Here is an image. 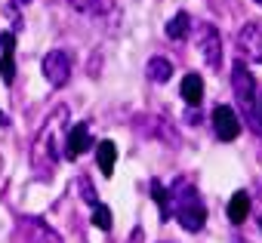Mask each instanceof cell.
<instances>
[{
  "instance_id": "cell-14",
  "label": "cell",
  "mask_w": 262,
  "mask_h": 243,
  "mask_svg": "<svg viewBox=\"0 0 262 243\" xmlns=\"http://www.w3.org/2000/svg\"><path fill=\"white\" fill-rule=\"evenodd\" d=\"M164 31H167V37H170V40H185V37L191 34V16H188L185 10H179V13L167 22V28H164Z\"/></svg>"
},
{
  "instance_id": "cell-20",
  "label": "cell",
  "mask_w": 262,
  "mask_h": 243,
  "mask_svg": "<svg viewBox=\"0 0 262 243\" xmlns=\"http://www.w3.org/2000/svg\"><path fill=\"white\" fill-rule=\"evenodd\" d=\"M7 124H10V117L4 114V108H0V127H7Z\"/></svg>"
},
{
  "instance_id": "cell-11",
  "label": "cell",
  "mask_w": 262,
  "mask_h": 243,
  "mask_svg": "<svg viewBox=\"0 0 262 243\" xmlns=\"http://www.w3.org/2000/svg\"><path fill=\"white\" fill-rule=\"evenodd\" d=\"M114 160H117V145L111 139H102L96 145V163H99L102 176H111L114 173Z\"/></svg>"
},
{
  "instance_id": "cell-8",
  "label": "cell",
  "mask_w": 262,
  "mask_h": 243,
  "mask_svg": "<svg viewBox=\"0 0 262 243\" xmlns=\"http://www.w3.org/2000/svg\"><path fill=\"white\" fill-rule=\"evenodd\" d=\"M90 145H93V136H90V127H86V124L68 127V133H65V157H68V160H74V157H80L83 151H90Z\"/></svg>"
},
{
  "instance_id": "cell-9",
  "label": "cell",
  "mask_w": 262,
  "mask_h": 243,
  "mask_svg": "<svg viewBox=\"0 0 262 243\" xmlns=\"http://www.w3.org/2000/svg\"><path fill=\"white\" fill-rule=\"evenodd\" d=\"M16 34L13 31H4L0 34V77H4V83H13L16 80Z\"/></svg>"
},
{
  "instance_id": "cell-13",
  "label": "cell",
  "mask_w": 262,
  "mask_h": 243,
  "mask_svg": "<svg viewBox=\"0 0 262 243\" xmlns=\"http://www.w3.org/2000/svg\"><path fill=\"white\" fill-rule=\"evenodd\" d=\"M247 215H250V194L247 191H234L231 200H228V222L241 225Z\"/></svg>"
},
{
  "instance_id": "cell-12",
  "label": "cell",
  "mask_w": 262,
  "mask_h": 243,
  "mask_svg": "<svg viewBox=\"0 0 262 243\" xmlns=\"http://www.w3.org/2000/svg\"><path fill=\"white\" fill-rule=\"evenodd\" d=\"M145 77H148L151 83H167V80L173 77V62L164 59V56H155V59L145 65Z\"/></svg>"
},
{
  "instance_id": "cell-15",
  "label": "cell",
  "mask_w": 262,
  "mask_h": 243,
  "mask_svg": "<svg viewBox=\"0 0 262 243\" xmlns=\"http://www.w3.org/2000/svg\"><path fill=\"white\" fill-rule=\"evenodd\" d=\"M28 237H31V243H62V237H59L50 225H43V222H37V218L28 222Z\"/></svg>"
},
{
  "instance_id": "cell-17",
  "label": "cell",
  "mask_w": 262,
  "mask_h": 243,
  "mask_svg": "<svg viewBox=\"0 0 262 243\" xmlns=\"http://www.w3.org/2000/svg\"><path fill=\"white\" fill-rule=\"evenodd\" d=\"M93 225H96L99 231H111V209H108L105 203H96V206H93Z\"/></svg>"
},
{
  "instance_id": "cell-1",
  "label": "cell",
  "mask_w": 262,
  "mask_h": 243,
  "mask_svg": "<svg viewBox=\"0 0 262 243\" xmlns=\"http://www.w3.org/2000/svg\"><path fill=\"white\" fill-rule=\"evenodd\" d=\"M167 191H170L173 215L179 218V225H182L185 231H194V234H198V231L207 225V206H204V200H201L198 188H194L188 179H179V182H176V185H170Z\"/></svg>"
},
{
  "instance_id": "cell-16",
  "label": "cell",
  "mask_w": 262,
  "mask_h": 243,
  "mask_svg": "<svg viewBox=\"0 0 262 243\" xmlns=\"http://www.w3.org/2000/svg\"><path fill=\"white\" fill-rule=\"evenodd\" d=\"M151 197H155V203L161 209V218H170V191H167V185L151 182Z\"/></svg>"
},
{
  "instance_id": "cell-4",
  "label": "cell",
  "mask_w": 262,
  "mask_h": 243,
  "mask_svg": "<svg viewBox=\"0 0 262 243\" xmlns=\"http://www.w3.org/2000/svg\"><path fill=\"white\" fill-rule=\"evenodd\" d=\"M40 68H43V77L59 89V86H65L68 80H71V56L68 53H62V50H53V53H47L43 56V62H40Z\"/></svg>"
},
{
  "instance_id": "cell-18",
  "label": "cell",
  "mask_w": 262,
  "mask_h": 243,
  "mask_svg": "<svg viewBox=\"0 0 262 243\" xmlns=\"http://www.w3.org/2000/svg\"><path fill=\"white\" fill-rule=\"evenodd\" d=\"M71 4H74L80 13H86V16H99V13H105V10H108L105 0H71Z\"/></svg>"
},
{
  "instance_id": "cell-2",
  "label": "cell",
  "mask_w": 262,
  "mask_h": 243,
  "mask_svg": "<svg viewBox=\"0 0 262 243\" xmlns=\"http://www.w3.org/2000/svg\"><path fill=\"white\" fill-rule=\"evenodd\" d=\"M59 124H65V108H56V114L47 120V127L40 130V136L34 142L31 160H34V173L40 179H50L56 173V163H59V133H56V127Z\"/></svg>"
},
{
  "instance_id": "cell-19",
  "label": "cell",
  "mask_w": 262,
  "mask_h": 243,
  "mask_svg": "<svg viewBox=\"0 0 262 243\" xmlns=\"http://www.w3.org/2000/svg\"><path fill=\"white\" fill-rule=\"evenodd\" d=\"M77 185H80V194H83V200H86L90 206H96V203H99V197H96V191H93L90 179H86V176H80V179H77Z\"/></svg>"
},
{
  "instance_id": "cell-6",
  "label": "cell",
  "mask_w": 262,
  "mask_h": 243,
  "mask_svg": "<svg viewBox=\"0 0 262 243\" xmlns=\"http://www.w3.org/2000/svg\"><path fill=\"white\" fill-rule=\"evenodd\" d=\"M194 40H198V50H201V56H204V62L210 65V68H219V62H222V40H219V31L213 28V25H198L194 28Z\"/></svg>"
},
{
  "instance_id": "cell-7",
  "label": "cell",
  "mask_w": 262,
  "mask_h": 243,
  "mask_svg": "<svg viewBox=\"0 0 262 243\" xmlns=\"http://www.w3.org/2000/svg\"><path fill=\"white\" fill-rule=\"evenodd\" d=\"M237 50L253 59V62H262V22H247L237 34Z\"/></svg>"
},
{
  "instance_id": "cell-23",
  "label": "cell",
  "mask_w": 262,
  "mask_h": 243,
  "mask_svg": "<svg viewBox=\"0 0 262 243\" xmlns=\"http://www.w3.org/2000/svg\"><path fill=\"white\" fill-rule=\"evenodd\" d=\"M259 225H262V218H259Z\"/></svg>"
},
{
  "instance_id": "cell-22",
  "label": "cell",
  "mask_w": 262,
  "mask_h": 243,
  "mask_svg": "<svg viewBox=\"0 0 262 243\" xmlns=\"http://www.w3.org/2000/svg\"><path fill=\"white\" fill-rule=\"evenodd\" d=\"M256 4H259V7H262V0H256Z\"/></svg>"
},
{
  "instance_id": "cell-10",
  "label": "cell",
  "mask_w": 262,
  "mask_h": 243,
  "mask_svg": "<svg viewBox=\"0 0 262 243\" xmlns=\"http://www.w3.org/2000/svg\"><path fill=\"white\" fill-rule=\"evenodd\" d=\"M179 92H182V99H185L191 108H198V105L204 102V77H201V74H185Z\"/></svg>"
},
{
  "instance_id": "cell-21",
  "label": "cell",
  "mask_w": 262,
  "mask_h": 243,
  "mask_svg": "<svg viewBox=\"0 0 262 243\" xmlns=\"http://www.w3.org/2000/svg\"><path fill=\"white\" fill-rule=\"evenodd\" d=\"M25 4H28V0H13V7H10V10H16V7H25Z\"/></svg>"
},
{
  "instance_id": "cell-3",
  "label": "cell",
  "mask_w": 262,
  "mask_h": 243,
  "mask_svg": "<svg viewBox=\"0 0 262 243\" xmlns=\"http://www.w3.org/2000/svg\"><path fill=\"white\" fill-rule=\"evenodd\" d=\"M231 89H234V102L244 108L247 114V124L253 127L256 120V102H259V89H256V80L250 74V68L244 62H234L231 65Z\"/></svg>"
},
{
  "instance_id": "cell-5",
  "label": "cell",
  "mask_w": 262,
  "mask_h": 243,
  "mask_svg": "<svg viewBox=\"0 0 262 243\" xmlns=\"http://www.w3.org/2000/svg\"><path fill=\"white\" fill-rule=\"evenodd\" d=\"M213 130L219 142H234L241 136V117L231 105H216L213 108Z\"/></svg>"
}]
</instances>
